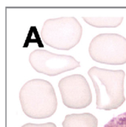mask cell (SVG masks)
I'll list each match as a JSON object with an SVG mask.
<instances>
[{
	"label": "cell",
	"mask_w": 126,
	"mask_h": 127,
	"mask_svg": "<svg viewBox=\"0 0 126 127\" xmlns=\"http://www.w3.org/2000/svg\"><path fill=\"white\" fill-rule=\"evenodd\" d=\"M82 28L75 17L50 19L44 22L41 31L43 42L56 49L70 50L80 41Z\"/></svg>",
	"instance_id": "3"
},
{
	"label": "cell",
	"mask_w": 126,
	"mask_h": 127,
	"mask_svg": "<svg viewBox=\"0 0 126 127\" xmlns=\"http://www.w3.org/2000/svg\"><path fill=\"white\" fill-rule=\"evenodd\" d=\"M98 121L91 113L72 114L65 116L63 127H97Z\"/></svg>",
	"instance_id": "7"
},
{
	"label": "cell",
	"mask_w": 126,
	"mask_h": 127,
	"mask_svg": "<svg viewBox=\"0 0 126 127\" xmlns=\"http://www.w3.org/2000/svg\"><path fill=\"white\" fill-rule=\"evenodd\" d=\"M29 62L36 71L48 76H56L80 67V63L71 56L40 49L30 53Z\"/></svg>",
	"instance_id": "5"
},
{
	"label": "cell",
	"mask_w": 126,
	"mask_h": 127,
	"mask_svg": "<svg viewBox=\"0 0 126 127\" xmlns=\"http://www.w3.org/2000/svg\"><path fill=\"white\" fill-rule=\"evenodd\" d=\"M88 25L96 28H117L120 26L123 17H83Z\"/></svg>",
	"instance_id": "8"
},
{
	"label": "cell",
	"mask_w": 126,
	"mask_h": 127,
	"mask_svg": "<svg viewBox=\"0 0 126 127\" xmlns=\"http://www.w3.org/2000/svg\"><path fill=\"white\" fill-rule=\"evenodd\" d=\"M103 127H126V112L113 118Z\"/></svg>",
	"instance_id": "9"
},
{
	"label": "cell",
	"mask_w": 126,
	"mask_h": 127,
	"mask_svg": "<svg viewBox=\"0 0 126 127\" xmlns=\"http://www.w3.org/2000/svg\"><path fill=\"white\" fill-rule=\"evenodd\" d=\"M88 75L95 89L97 109H117L124 103V71L94 66L90 68Z\"/></svg>",
	"instance_id": "2"
},
{
	"label": "cell",
	"mask_w": 126,
	"mask_h": 127,
	"mask_svg": "<svg viewBox=\"0 0 126 127\" xmlns=\"http://www.w3.org/2000/svg\"><path fill=\"white\" fill-rule=\"evenodd\" d=\"M19 100L24 113L33 119L52 116L57 109V99L53 86L47 80L27 81L19 92Z\"/></svg>",
	"instance_id": "1"
},
{
	"label": "cell",
	"mask_w": 126,
	"mask_h": 127,
	"mask_svg": "<svg viewBox=\"0 0 126 127\" xmlns=\"http://www.w3.org/2000/svg\"><path fill=\"white\" fill-rule=\"evenodd\" d=\"M91 57L96 62L108 65L126 63V39L117 33H101L89 45Z\"/></svg>",
	"instance_id": "4"
},
{
	"label": "cell",
	"mask_w": 126,
	"mask_h": 127,
	"mask_svg": "<svg viewBox=\"0 0 126 127\" xmlns=\"http://www.w3.org/2000/svg\"><path fill=\"white\" fill-rule=\"evenodd\" d=\"M59 89L64 105L74 109H84L92 101L90 86L84 76L73 74L60 80Z\"/></svg>",
	"instance_id": "6"
},
{
	"label": "cell",
	"mask_w": 126,
	"mask_h": 127,
	"mask_svg": "<svg viewBox=\"0 0 126 127\" xmlns=\"http://www.w3.org/2000/svg\"><path fill=\"white\" fill-rule=\"evenodd\" d=\"M21 127H56L53 123H46L42 124H26Z\"/></svg>",
	"instance_id": "10"
}]
</instances>
